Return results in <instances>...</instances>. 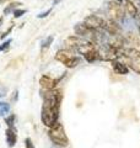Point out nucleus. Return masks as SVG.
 I'll return each mask as SVG.
<instances>
[{
    "label": "nucleus",
    "instance_id": "1",
    "mask_svg": "<svg viewBox=\"0 0 140 148\" xmlns=\"http://www.w3.org/2000/svg\"><path fill=\"white\" fill-rule=\"evenodd\" d=\"M42 98H43V105L41 111V120L44 126L48 128L53 127L55 123L59 122L60 114V104H62L63 94L58 89L53 90H42Z\"/></svg>",
    "mask_w": 140,
    "mask_h": 148
},
{
    "label": "nucleus",
    "instance_id": "2",
    "mask_svg": "<svg viewBox=\"0 0 140 148\" xmlns=\"http://www.w3.org/2000/svg\"><path fill=\"white\" fill-rule=\"evenodd\" d=\"M119 61H122L129 69L140 75V51L134 47H124L119 52Z\"/></svg>",
    "mask_w": 140,
    "mask_h": 148
},
{
    "label": "nucleus",
    "instance_id": "3",
    "mask_svg": "<svg viewBox=\"0 0 140 148\" xmlns=\"http://www.w3.org/2000/svg\"><path fill=\"white\" fill-rule=\"evenodd\" d=\"M48 137L55 146L59 147H67L69 145V138L65 133L64 126L60 122H57L53 127L49 128L48 131Z\"/></svg>",
    "mask_w": 140,
    "mask_h": 148
},
{
    "label": "nucleus",
    "instance_id": "4",
    "mask_svg": "<svg viewBox=\"0 0 140 148\" xmlns=\"http://www.w3.org/2000/svg\"><path fill=\"white\" fill-rule=\"evenodd\" d=\"M107 14H108V18L112 21L117 22V24H122L125 18V10L120 0H111L107 4Z\"/></svg>",
    "mask_w": 140,
    "mask_h": 148
},
{
    "label": "nucleus",
    "instance_id": "5",
    "mask_svg": "<svg viewBox=\"0 0 140 148\" xmlns=\"http://www.w3.org/2000/svg\"><path fill=\"white\" fill-rule=\"evenodd\" d=\"M55 61L62 63L67 68H75L81 63V58L69 49H59L55 53Z\"/></svg>",
    "mask_w": 140,
    "mask_h": 148
},
{
    "label": "nucleus",
    "instance_id": "6",
    "mask_svg": "<svg viewBox=\"0 0 140 148\" xmlns=\"http://www.w3.org/2000/svg\"><path fill=\"white\" fill-rule=\"evenodd\" d=\"M84 24L87 25L88 27L96 30V31H101V32H106L107 34V29H108V18H103L99 15H88L85 17Z\"/></svg>",
    "mask_w": 140,
    "mask_h": 148
},
{
    "label": "nucleus",
    "instance_id": "7",
    "mask_svg": "<svg viewBox=\"0 0 140 148\" xmlns=\"http://www.w3.org/2000/svg\"><path fill=\"white\" fill-rule=\"evenodd\" d=\"M60 79H54L50 75H42L39 79V84L44 90H53L57 88Z\"/></svg>",
    "mask_w": 140,
    "mask_h": 148
},
{
    "label": "nucleus",
    "instance_id": "8",
    "mask_svg": "<svg viewBox=\"0 0 140 148\" xmlns=\"http://www.w3.org/2000/svg\"><path fill=\"white\" fill-rule=\"evenodd\" d=\"M124 6V10H125V14H128L130 17L135 18L139 12V8L135 5V3H133L132 0H120Z\"/></svg>",
    "mask_w": 140,
    "mask_h": 148
},
{
    "label": "nucleus",
    "instance_id": "9",
    "mask_svg": "<svg viewBox=\"0 0 140 148\" xmlns=\"http://www.w3.org/2000/svg\"><path fill=\"white\" fill-rule=\"evenodd\" d=\"M112 68L116 72V74H119V75H127L129 73V68L125 66V64L119 61V59H116V61H112Z\"/></svg>",
    "mask_w": 140,
    "mask_h": 148
},
{
    "label": "nucleus",
    "instance_id": "10",
    "mask_svg": "<svg viewBox=\"0 0 140 148\" xmlns=\"http://www.w3.org/2000/svg\"><path fill=\"white\" fill-rule=\"evenodd\" d=\"M5 137H6V143L9 147H14L17 142V133H16V128L15 127H7L6 132H5Z\"/></svg>",
    "mask_w": 140,
    "mask_h": 148
},
{
    "label": "nucleus",
    "instance_id": "11",
    "mask_svg": "<svg viewBox=\"0 0 140 148\" xmlns=\"http://www.w3.org/2000/svg\"><path fill=\"white\" fill-rule=\"evenodd\" d=\"M22 4L18 3V1H14V3H10L9 5H6V8L4 9V15H10V14L14 12V10L18 9V6H21Z\"/></svg>",
    "mask_w": 140,
    "mask_h": 148
},
{
    "label": "nucleus",
    "instance_id": "12",
    "mask_svg": "<svg viewBox=\"0 0 140 148\" xmlns=\"http://www.w3.org/2000/svg\"><path fill=\"white\" fill-rule=\"evenodd\" d=\"M10 104L7 103H3V101H0V116L5 117L6 115L10 112Z\"/></svg>",
    "mask_w": 140,
    "mask_h": 148
},
{
    "label": "nucleus",
    "instance_id": "13",
    "mask_svg": "<svg viewBox=\"0 0 140 148\" xmlns=\"http://www.w3.org/2000/svg\"><path fill=\"white\" fill-rule=\"evenodd\" d=\"M53 41H54V37H53V36H48L44 41H42V46H41V48H42V49H47V48H49V47H50V45L53 43Z\"/></svg>",
    "mask_w": 140,
    "mask_h": 148
},
{
    "label": "nucleus",
    "instance_id": "14",
    "mask_svg": "<svg viewBox=\"0 0 140 148\" xmlns=\"http://www.w3.org/2000/svg\"><path fill=\"white\" fill-rule=\"evenodd\" d=\"M15 119L16 116L14 114H11L10 116H5V122L7 125V127H15Z\"/></svg>",
    "mask_w": 140,
    "mask_h": 148
},
{
    "label": "nucleus",
    "instance_id": "15",
    "mask_svg": "<svg viewBox=\"0 0 140 148\" xmlns=\"http://www.w3.org/2000/svg\"><path fill=\"white\" fill-rule=\"evenodd\" d=\"M27 11L25 10V9H16V10H14V17L15 18H18V17H21L22 15H25Z\"/></svg>",
    "mask_w": 140,
    "mask_h": 148
},
{
    "label": "nucleus",
    "instance_id": "16",
    "mask_svg": "<svg viewBox=\"0 0 140 148\" xmlns=\"http://www.w3.org/2000/svg\"><path fill=\"white\" fill-rule=\"evenodd\" d=\"M11 42H12V40H10V38H9V40H6V41H5V42H4V43H1V45H0V51H6L9 47H10Z\"/></svg>",
    "mask_w": 140,
    "mask_h": 148
},
{
    "label": "nucleus",
    "instance_id": "17",
    "mask_svg": "<svg viewBox=\"0 0 140 148\" xmlns=\"http://www.w3.org/2000/svg\"><path fill=\"white\" fill-rule=\"evenodd\" d=\"M135 20V24H137V29H138V34H139V36H140V9H139V12H138V15H137V17L134 18Z\"/></svg>",
    "mask_w": 140,
    "mask_h": 148
},
{
    "label": "nucleus",
    "instance_id": "18",
    "mask_svg": "<svg viewBox=\"0 0 140 148\" xmlns=\"http://www.w3.org/2000/svg\"><path fill=\"white\" fill-rule=\"evenodd\" d=\"M12 29H14V25H11L10 27H9V29L5 31V32H3V34H1V36H0V38H1V40H4V38H6V37L9 36V34H10V32L12 31Z\"/></svg>",
    "mask_w": 140,
    "mask_h": 148
},
{
    "label": "nucleus",
    "instance_id": "19",
    "mask_svg": "<svg viewBox=\"0 0 140 148\" xmlns=\"http://www.w3.org/2000/svg\"><path fill=\"white\" fill-rule=\"evenodd\" d=\"M25 146H26V148H35L33 142H32V140H31V138H29V137L25 140Z\"/></svg>",
    "mask_w": 140,
    "mask_h": 148
},
{
    "label": "nucleus",
    "instance_id": "20",
    "mask_svg": "<svg viewBox=\"0 0 140 148\" xmlns=\"http://www.w3.org/2000/svg\"><path fill=\"white\" fill-rule=\"evenodd\" d=\"M50 12H52V8H50V9H48V10H46L44 12H41V14H39V15L37 16V17H38V18H43V17H47V16H48Z\"/></svg>",
    "mask_w": 140,
    "mask_h": 148
},
{
    "label": "nucleus",
    "instance_id": "21",
    "mask_svg": "<svg viewBox=\"0 0 140 148\" xmlns=\"http://www.w3.org/2000/svg\"><path fill=\"white\" fill-rule=\"evenodd\" d=\"M3 22H4V17H0V26L3 25Z\"/></svg>",
    "mask_w": 140,
    "mask_h": 148
},
{
    "label": "nucleus",
    "instance_id": "22",
    "mask_svg": "<svg viewBox=\"0 0 140 148\" xmlns=\"http://www.w3.org/2000/svg\"><path fill=\"white\" fill-rule=\"evenodd\" d=\"M6 1H10V0H0V4H3V3H6Z\"/></svg>",
    "mask_w": 140,
    "mask_h": 148
},
{
    "label": "nucleus",
    "instance_id": "23",
    "mask_svg": "<svg viewBox=\"0 0 140 148\" xmlns=\"http://www.w3.org/2000/svg\"><path fill=\"white\" fill-rule=\"evenodd\" d=\"M1 96H3V94H1V92H0V98H1Z\"/></svg>",
    "mask_w": 140,
    "mask_h": 148
}]
</instances>
